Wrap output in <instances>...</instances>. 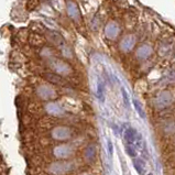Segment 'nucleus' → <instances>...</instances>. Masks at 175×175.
Instances as JSON below:
<instances>
[{
	"mask_svg": "<svg viewBox=\"0 0 175 175\" xmlns=\"http://www.w3.org/2000/svg\"><path fill=\"white\" fill-rule=\"evenodd\" d=\"M52 138L57 141H66V140L71 139L72 137V130L69 127H65V125H59V127H55L54 129L51 132Z\"/></svg>",
	"mask_w": 175,
	"mask_h": 175,
	"instance_id": "obj_3",
	"label": "nucleus"
},
{
	"mask_svg": "<svg viewBox=\"0 0 175 175\" xmlns=\"http://www.w3.org/2000/svg\"><path fill=\"white\" fill-rule=\"evenodd\" d=\"M121 92H122L123 102H125V107H129V105H130V102H129V96H128V92H127V90H125L123 87L121 88Z\"/></svg>",
	"mask_w": 175,
	"mask_h": 175,
	"instance_id": "obj_14",
	"label": "nucleus"
},
{
	"mask_svg": "<svg viewBox=\"0 0 175 175\" xmlns=\"http://www.w3.org/2000/svg\"><path fill=\"white\" fill-rule=\"evenodd\" d=\"M107 145H108L109 156H112V154H114V145H112V142H111L110 140H108V141H107Z\"/></svg>",
	"mask_w": 175,
	"mask_h": 175,
	"instance_id": "obj_16",
	"label": "nucleus"
},
{
	"mask_svg": "<svg viewBox=\"0 0 175 175\" xmlns=\"http://www.w3.org/2000/svg\"><path fill=\"white\" fill-rule=\"evenodd\" d=\"M73 168L74 164L72 162L59 161L51 164L50 168H49V171L54 175H64L69 173L71 171H73Z\"/></svg>",
	"mask_w": 175,
	"mask_h": 175,
	"instance_id": "obj_2",
	"label": "nucleus"
},
{
	"mask_svg": "<svg viewBox=\"0 0 175 175\" xmlns=\"http://www.w3.org/2000/svg\"><path fill=\"white\" fill-rule=\"evenodd\" d=\"M172 104V96L170 95V92H162L158 98H156L155 105L158 109H163L168 107Z\"/></svg>",
	"mask_w": 175,
	"mask_h": 175,
	"instance_id": "obj_5",
	"label": "nucleus"
},
{
	"mask_svg": "<svg viewBox=\"0 0 175 175\" xmlns=\"http://www.w3.org/2000/svg\"><path fill=\"white\" fill-rule=\"evenodd\" d=\"M166 162H168V168H175V150H172L168 153V158Z\"/></svg>",
	"mask_w": 175,
	"mask_h": 175,
	"instance_id": "obj_11",
	"label": "nucleus"
},
{
	"mask_svg": "<svg viewBox=\"0 0 175 175\" xmlns=\"http://www.w3.org/2000/svg\"><path fill=\"white\" fill-rule=\"evenodd\" d=\"M125 152H127V154L130 155L132 158H135V156H137V150H135L132 145H129V144L125 145Z\"/></svg>",
	"mask_w": 175,
	"mask_h": 175,
	"instance_id": "obj_12",
	"label": "nucleus"
},
{
	"mask_svg": "<svg viewBox=\"0 0 175 175\" xmlns=\"http://www.w3.org/2000/svg\"><path fill=\"white\" fill-rule=\"evenodd\" d=\"M133 165H135V168L140 175H143L145 173V170H147V165H145V162L142 160L141 158H133Z\"/></svg>",
	"mask_w": 175,
	"mask_h": 175,
	"instance_id": "obj_9",
	"label": "nucleus"
},
{
	"mask_svg": "<svg viewBox=\"0 0 175 175\" xmlns=\"http://www.w3.org/2000/svg\"><path fill=\"white\" fill-rule=\"evenodd\" d=\"M98 97L102 102H104V85L102 84V82L98 83Z\"/></svg>",
	"mask_w": 175,
	"mask_h": 175,
	"instance_id": "obj_15",
	"label": "nucleus"
},
{
	"mask_svg": "<svg viewBox=\"0 0 175 175\" xmlns=\"http://www.w3.org/2000/svg\"><path fill=\"white\" fill-rule=\"evenodd\" d=\"M132 102H133V106H135V111L138 112V115H139L142 119H145L147 116H145V112H144V110H143V108H142L141 104H140L137 99H133Z\"/></svg>",
	"mask_w": 175,
	"mask_h": 175,
	"instance_id": "obj_10",
	"label": "nucleus"
},
{
	"mask_svg": "<svg viewBox=\"0 0 175 175\" xmlns=\"http://www.w3.org/2000/svg\"><path fill=\"white\" fill-rule=\"evenodd\" d=\"M123 137L127 142V144L132 145L135 150H141L143 147V139H142V135L135 130L132 127H129V128L125 129V133H123Z\"/></svg>",
	"mask_w": 175,
	"mask_h": 175,
	"instance_id": "obj_1",
	"label": "nucleus"
},
{
	"mask_svg": "<svg viewBox=\"0 0 175 175\" xmlns=\"http://www.w3.org/2000/svg\"><path fill=\"white\" fill-rule=\"evenodd\" d=\"M36 92H38L39 96H40V97L42 98V99H44V100L51 99V98L54 97L55 94H56V92H55L54 90L50 87V86H47V85L39 86L38 89H36Z\"/></svg>",
	"mask_w": 175,
	"mask_h": 175,
	"instance_id": "obj_6",
	"label": "nucleus"
},
{
	"mask_svg": "<svg viewBox=\"0 0 175 175\" xmlns=\"http://www.w3.org/2000/svg\"><path fill=\"white\" fill-rule=\"evenodd\" d=\"M74 149L72 145L69 144H61L57 145L53 149V154H54L55 158H59V160H65V158H69L71 155H73Z\"/></svg>",
	"mask_w": 175,
	"mask_h": 175,
	"instance_id": "obj_4",
	"label": "nucleus"
},
{
	"mask_svg": "<svg viewBox=\"0 0 175 175\" xmlns=\"http://www.w3.org/2000/svg\"><path fill=\"white\" fill-rule=\"evenodd\" d=\"M45 110L47 111V114L52 115V116H62V115L64 114V110L59 106L57 102H47L46 106H45Z\"/></svg>",
	"mask_w": 175,
	"mask_h": 175,
	"instance_id": "obj_7",
	"label": "nucleus"
},
{
	"mask_svg": "<svg viewBox=\"0 0 175 175\" xmlns=\"http://www.w3.org/2000/svg\"><path fill=\"white\" fill-rule=\"evenodd\" d=\"M168 175H175V168H170V170H168Z\"/></svg>",
	"mask_w": 175,
	"mask_h": 175,
	"instance_id": "obj_17",
	"label": "nucleus"
},
{
	"mask_svg": "<svg viewBox=\"0 0 175 175\" xmlns=\"http://www.w3.org/2000/svg\"><path fill=\"white\" fill-rule=\"evenodd\" d=\"M84 155L87 162H92L96 158V147L94 144H88L84 152Z\"/></svg>",
	"mask_w": 175,
	"mask_h": 175,
	"instance_id": "obj_8",
	"label": "nucleus"
},
{
	"mask_svg": "<svg viewBox=\"0 0 175 175\" xmlns=\"http://www.w3.org/2000/svg\"><path fill=\"white\" fill-rule=\"evenodd\" d=\"M166 144H168V148L171 150V151H172V150H175V135L170 138H168Z\"/></svg>",
	"mask_w": 175,
	"mask_h": 175,
	"instance_id": "obj_13",
	"label": "nucleus"
}]
</instances>
